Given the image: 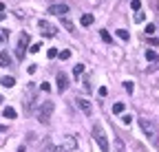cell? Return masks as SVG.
I'll use <instances>...</instances> for the list:
<instances>
[{
    "mask_svg": "<svg viewBox=\"0 0 159 152\" xmlns=\"http://www.w3.org/2000/svg\"><path fill=\"white\" fill-rule=\"evenodd\" d=\"M139 128H142V132H144V137L150 141L153 146H157L159 143V132H157V126L150 121V119H139Z\"/></svg>",
    "mask_w": 159,
    "mask_h": 152,
    "instance_id": "obj_1",
    "label": "cell"
},
{
    "mask_svg": "<svg viewBox=\"0 0 159 152\" xmlns=\"http://www.w3.org/2000/svg\"><path fill=\"white\" fill-rule=\"evenodd\" d=\"M53 110H55V104H53V101H42L40 106H38V121L46 126V123L51 121Z\"/></svg>",
    "mask_w": 159,
    "mask_h": 152,
    "instance_id": "obj_2",
    "label": "cell"
},
{
    "mask_svg": "<svg viewBox=\"0 0 159 152\" xmlns=\"http://www.w3.org/2000/svg\"><path fill=\"white\" fill-rule=\"evenodd\" d=\"M93 137H95L97 146L102 148V152H110V150H108V141H106V135H104V130H102V126H99V123H95V126H93Z\"/></svg>",
    "mask_w": 159,
    "mask_h": 152,
    "instance_id": "obj_3",
    "label": "cell"
},
{
    "mask_svg": "<svg viewBox=\"0 0 159 152\" xmlns=\"http://www.w3.org/2000/svg\"><path fill=\"white\" fill-rule=\"evenodd\" d=\"M27 51H29V33H20V40H18V46H16V55L18 60H22Z\"/></svg>",
    "mask_w": 159,
    "mask_h": 152,
    "instance_id": "obj_4",
    "label": "cell"
},
{
    "mask_svg": "<svg viewBox=\"0 0 159 152\" xmlns=\"http://www.w3.org/2000/svg\"><path fill=\"white\" fill-rule=\"evenodd\" d=\"M38 29H40V33H42L44 37H51V35L58 33V27L51 24L49 20H38Z\"/></svg>",
    "mask_w": 159,
    "mask_h": 152,
    "instance_id": "obj_5",
    "label": "cell"
},
{
    "mask_svg": "<svg viewBox=\"0 0 159 152\" xmlns=\"http://www.w3.org/2000/svg\"><path fill=\"white\" fill-rule=\"evenodd\" d=\"M55 82H58V90H60V93H64V90L69 88V84H71V82H69V75H67V73H58V77H55Z\"/></svg>",
    "mask_w": 159,
    "mask_h": 152,
    "instance_id": "obj_6",
    "label": "cell"
},
{
    "mask_svg": "<svg viewBox=\"0 0 159 152\" xmlns=\"http://www.w3.org/2000/svg\"><path fill=\"white\" fill-rule=\"evenodd\" d=\"M62 150H64V152H75V150H78V139H75V137H67V139H64Z\"/></svg>",
    "mask_w": 159,
    "mask_h": 152,
    "instance_id": "obj_7",
    "label": "cell"
},
{
    "mask_svg": "<svg viewBox=\"0 0 159 152\" xmlns=\"http://www.w3.org/2000/svg\"><path fill=\"white\" fill-rule=\"evenodd\" d=\"M49 13L62 16V18H64V13H69V7H67V5H51V7H49Z\"/></svg>",
    "mask_w": 159,
    "mask_h": 152,
    "instance_id": "obj_8",
    "label": "cell"
},
{
    "mask_svg": "<svg viewBox=\"0 0 159 152\" xmlns=\"http://www.w3.org/2000/svg\"><path fill=\"white\" fill-rule=\"evenodd\" d=\"M75 104L80 106V110L84 112V115H91V104L84 99V97H78V99H75Z\"/></svg>",
    "mask_w": 159,
    "mask_h": 152,
    "instance_id": "obj_9",
    "label": "cell"
},
{
    "mask_svg": "<svg viewBox=\"0 0 159 152\" xmlns=\"http://www.w3.org/2000/svg\"><path fill=\"white\" fill-rule=\"evenodd\" d=\"M2 117H5V119H16V117H18V112H16V108L7 106V108L2 110Z\"/></svg>",
    "mask_w": 159,
    "mask_h": 152,
    "instance_id": "obj_10",
    "label": "cell"
},
{
    "mask_svg": "<svg viewBox=\"0 0 159 152\" xmlns=\"http://www.w3.org/2000/svg\"><path fill=\"white\" fill-rule=\"evenodd\" d=\"M93 20H95V18H93V13H84V16L80 18L82 27H91V24H93Z\"/></svg>",
    "mask_w": 159,
    "mask_h": 152,
    "instance_id": "obj_11",
    "label": "cell"
},
{
    "mask_svg": "<svg viewBox=\"0 0 159 152\" xmlns=\"http://www.w3.org/2000/svg\"><path fill=\"white\" fill-rule=\"evenodd\" d=\"M9 64H11V58H9V53H0V66H9Z\"/></svg>",
    "mask_w": 159,
    "mask_h": 152,
    "instance_id": "obj_12",
    "label": "cell"
},
{
    "mask_svg": "<svg viewBox=\"0 0 159 152\" xmlns=\"http://www.w3.org/2000/svg\"><path fill=\"white\" fill-rule=\"evenodd\" d=\"M62 27H64V29H69L71 33H73V31H75V24H73V22L69 20V18H62Z\"/></svg>",
    "mask_w": 159,
    "mask_h": 152,
    "instance_id": "obj_13",
    "label": "cell"
},
{
    "mask_svg": "<svg viewBox=\"0 0 159 152\" xmlns=\"http://www.w3.org/2000/svg\"><path fill=\"white\" fill-rule=\"evenodd\" d=\"M2 86L13 88V86H16V80H13V77H2Z\"/></svg>",
    "mask_w": 159,
    "mask_h": 152,
    "instance_id": "obj_14",
    "label": "cell"
},
{
    "mask_svg": "<svg viewBox=\"0 0 159 152\" xmlns=\"http://www.w3.org/2000/svg\"><path fill=\"white\" fill-rule=\"evenodd\" d=\"M115 152H126V148H124V141H121L119 137L115 139Z\"/></svg>",
    "mask_w": 159,
    "mask_h": 152,
    "instance_id": "obj_15",
    "label": "cell"
},
{
    "mask_svg": "<svg viewBox=\"0 0 159 152\" xmlns=\"http://www.w3.org/2000/svg\"><path fill=\"white\" fill-rule=\"evenodd\" d=\"M113 112H115V115H121V112H124V104H121V101L113 104Z\"/></svg>",
    "mask_w": 159,
    "mask_h": 152,
    "instance_id": "obj_16",
    "label": "cell"
},
{
    "mask_svg": "<svg viewBox=\"0 0 159 152\" xmlns=\"http://www.w3.org/2000/svg\"><path fill=\"white\" fill-rule=\"evenodd\" d=\"M117 37H121V40H126V42H128V37H130V33H128L126 29H117Z\"/></svg>",
    "mask_w": 159,
    "mask_h": 152,
    "instance_id": "obj_17",
    "label": "cell"
},
{
    "mask_svg": "<svg viewBox=\"0 0 159 152\" xmlns=\"http://www.w3.org/2000/svg\"><path fill=\"white\" fill-rule=\"evenodd\" d=\"M99 35H102V40H104V42H108V44L113 42V37H110V33H108V31H104V29H102V31H99Z\"/></svg>",
    "mask_w": 159,
    "mask_h": 152,
    "instance_id": "obj_18",
    "label": "cell"
},
{
    "mask_svg": "<svg viewBox=\"0 0 159 152\" xmlns=\"http://www.w3.org/2000/svg\"><path fill=\"white\" fill-rule=\"evenodd\" d=\"M146 60H148V62H157V53L148 49V51H146Z\"/></svg>",
    "mask_w": 159,
    "mask_h": 152,
    "instance_id": "obj_19",
    "label": "cell"
},
{
    "mask_svg": "<svg viewBox=\"0 0 159 152\" xmlns=\"http://www.w3.org/2000/svg\"><path fill=\"white\" fill-rule=\"evenodd\" d=\"M130 9H133V11H139V9H142V0H130Z\"/></svg>",
    "mask_w": 159,
    "mask_h": 152,
    "instance_id": "obj_20",
    "label": "cell"
},
{
    "mask_svg": "<svg viewBox=\"0 0 159 152\" xmlns=\"http://www.w3.org/2000/svg\"><path fill=\"white\" fill-rule=\"evenodd\" d=\"M40 49H42V44H40V42H38V44H31V46H29V53H38Z\"/></svg>",
    "mask_w": 159,
    "mask_h": 152,
    "instance_id": "obj_21",
    "label": "cell"
},
{
    "mask_svg": "<svg viewBox=\"0 0 159 152\" xmlns=\"http://www.w3.org/2000/svg\"><path fill=\"white\" fill-rule=\"evenodd\" d=\"M58 58H60V60H69V58H71V51H60Z\"/></svg>",
    "mask_w": 159,
    "mask_h": 152,
    "instance_id": "obj_22",
    "label": "cell"
},
{
    "mask_svg": "<svg viewBox=\"0 0 159 152\" xmlns=\"http://www.w3.org/2000/svg\"><path fill=\"white\" fill-rule=\"evenodd\" d=\"M124 88H126V93H133L135 90V84L133 82H124Z\"/></svg>",
    "mask_w": 159,
    "mask_h": 152,
    "instance_id": "obj_23",
    "label": "cell"
},
{
    "mask_svg": "<svg viewBox=\"0 0 159 152\" xmlns=\"http://www.w3.org/2000/svg\"><path fill=\"white\" fill-rule=\"evenodd\" d=\"M73 73H75V75H82V73H84V64H75V69H73Z\"/></svg>",
    "mask_w": 159,
    "mask_h": 152,
    "instance_id": "obj_24",
    "label": "cell"
},
{
    "mask_svg": "<svg viewBox=\"0 0 159 152\" xmlns=\"http://www.w3.org/2000/svg\"><path fill=\"white\" fill-rule=\"evenodd\" d=\"M40 88H42L44 93H49V90H51V84H49V82H42V84H40Z\"/></svg>",
    "mask_w": 159,
    "mask_h": 152,
    "instance_id": "obj_25",
    "label": "cell"
},
{
    "mask_svg": "<svg viewBox=\"0 0 159 152\" xmlns=\"http://www.w3.org/2000/svg\"><path fill=\"white\" fill-rule=\"evenodd\" d=\"M155 33V24H146V35H153Z\"/></svg>",
    "mask_w": 159,
    "mask_h": 152,
    "instance_id": "obj_26",
    "label": "cell"
},
{
    "mask_svg": "<svg viewBox=\"0 0 159 152\" xmlns=\"http://www.w3.org/2000/svg\"><path fill=\"white\" fill-rule=\"evenodd\" d=\"M121 121H124L126 126H130V121H133V117H130V115H124V117H121Z\"/></svg>",
    "mask_w": 159,
    "mask_h": 152,
    "instance_id": "obj_27",
    "label": "cell"
},
{
    "mask_svg": "<svg viewBox=\"0 0 159 152\" xmlns=\"http://www.w3.org/2000/svg\"><path fill=\"white\" fill-rule=\"evenodd\" d=\"M46 55H49V58H55V55H58V49H49V51H46Z\"/></svg>",
    "mask_w": 159,
    "mask_h": 152,
    "instance_id": "obj_28",
    "label": "cell"
},
{
    "mask_svg": "<svg viewBox=\"0 0 159 152\" xmlns=\"http://www.w3.org/2000/svg\"><path fill=\"white\" fill-rule=\"evenodd\" d=\"M144 18H146L144 13H137V16H135V22H144Z\"/></svg>",
    "mask_w": 159,
    "mask_h": 152,
    "instance_id": "obj_29",
    "label": "cell"
},
{
    "mask_svg": "<svg viewBox=\"0 0 159 152\" xmlns=\"http://www.w3.org/2000/svg\"><path fill=\"white\" fill-rule=\"evenodd\" d=\"M106 93H108L106 86H102V88H99V97H106Z\"/></svg>",
    "mask_w": 159,
    "mask_h": 152,
    "instance_id": "obj_30",
    "label": "cell"
},
{
    "mask_svg": "<svg viewBox=\"0 0 159 152\" xmlns=\"http://www.w3.org/2000/svg\"><path fill=\"white\" fill-rule=\"evenodd\" d=\"M5 40H7V33H0V44H2Z\"/></svg>",
    "mask_w": 159,
    "mask_h": 152,
    "instance_id": "obj_31",
    "label": "cell"
},
{
    "mask_svg": "<svg viewBox=\"0 0 159 152\" xmlns=\"http://www.w3.org/2000/svg\"><path fill=\"white\" fill-rule=\"evenodd\" d=\"M0 11H5V5H2V2H0Z\"/></svg>",
    "mask_w": 159,
    "mask_h": 152,
    "instance_id": "obj_32",
    "label": "cell"
},
{
    "mask_svg": "<svg viewBox=\"0 0 159 152\" xmlns=\"http://www.w3.org/2000/svg\"><path fill=\"white\" fill-rule=\"evenodd\" d=\"M18 152H24V148H18Z\"/></svg>",
    "mask_w": 159,
    "mask_h": 152,
    "instance_id": "obj_33",
    "label": "cell"
},
{
    "mask_svg": "<svg viewBox=\"0 0 159 152\" xmlns=\"http://www.w3.org/2000/svg\"><path fill=\"white\" fill-rule=\"evenodd\" d=\"M2 130H5V126H0V132H2Z\"/></svg>",
    "mask_w": 159,
    "mask_h": 152,
    "instance_id": "obj_34",
    "label": "cell"
},
{
    "mask_svg": "<svg viewBox=\"0 0 159 152\" xmlns=\"http://www.w3.org/2000/svg\"><path fill=\"white\" fill-rule=\"evenodd\" d=\"M0 104H2V95H0Z\"/></svg>",
    "mask_w": 159,
    "mask_h": 152,
    "instance_id": "obj_35",
    "label": "cell"
},
{
    "mask_svg": "<svg viewBox=\"0 0 159 152\" xmlns=\"http://www.w3.org/2000/svg\"><path fill=\"white\" fill-rule=\"evenodd\" d=\"M155 5H157V7H159V0H157V2H155Z\"/></svg>",
    "mask_w": 159,
    "mask_h": 152,
    "instance_id": "obj_36",
    "label": "cell"
}]
</instances>
